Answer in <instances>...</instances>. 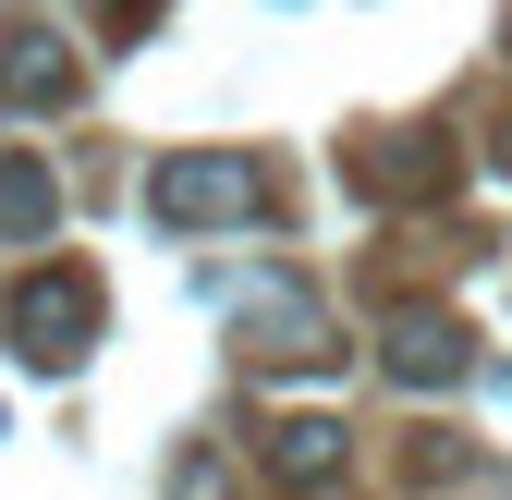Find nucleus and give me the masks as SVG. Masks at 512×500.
Returning <instances> with one entry per match:
<instances>
[{
	"label": "nucleus",
	"instance_id": "obj_1",
	"mask_svg": "<svg viewBox=\"0 0 512 500\" xmlns=\"http://www.w3.org/2000/svg\"><path fill=\"white\" fill-rule=\"evenodd\" d=\"M232 354L269 366V379H317V366H342V330H330V305H317V281L256 269L232 293Z\"/></svg>",
	"mask_w": 512,
	"mask_h": 500
},
{
	"label": "nucleus",
	"instance_id": "obj_2",
	"mask_svg": "<svg viewBox=\"0 0 512 500\" xmlns=\"http://www.w3.org/2000/svg\"><path fill=\"white\" fill-rule=\"evenodd\" d=\"M256 208H269V171L244 147H171L147 171V220L159 232H244Z\"/></svg>",
	"mask_w": 512,
	"mask_h": 500
},
{
	"label": "nucleus",
	"instance_id": "obj_3",
	"mask_svg": "<svg viewBox=\"0 0 512 500\" xmlns=\"http://www.w3.org/2000/svg\"><path fill=\"white\" fill-rule=\"evenodd\" d=\"M342 183L366 208H439L464 183V135L452 122H391V135H354L342 147Z\"/></svg>",
	"mask_w": 512,
	"mask_h": 500
},
{
	"label": "nucleus",
	"instance_id": "obj_4",
	"mask_svg": "<svg viewBox=\"0 0 512 500\" xmlns=\"http://www.w3.org/2000/svg\"><path fill=\"white\" fill-rule=\"evenodd\" d=\"M0 330H13V354L25 366H49V379H74V366L98 354V269H25L13 281V305H0Z\"/></svg>",
	"mask_w": 512,
	"mask_h": 500
},
{
	"label": "nucleus",
	"instance_id": "obj_5",
	"mask_svg": "<svg viewBox=\"0 0 512 500\" xmlns=\"http://www.w3.org/2000/svg\"><path fill=\"white\" fill-rule=\"evenodd\" d=\"M74 86H86L74 37H61V25H37V13H0V110H61Z\"/></svg>",
	"mask_w": 512,
	"mask_h": 500
},
{
	"label": "nucleus",
	"instance_id": "obj_6",
	"mask_svg": "<svg viewBox=\"0 0 512 500\" xmlns=\"http://www.w3.org/2000/svg\"><path fill=\"white\" fill-rule=\"evenodd\" d=\"M378 366H391L403 391H452L464 366H476V342H464V318H439V305H403L391 342H378Z\"/></svg>",
	"mask_w": 512,
	"mask_h": 500
},
{
	"label": "nucleus",
	"instance_id": "obj_7",
	"mask_svg": "<svg viewBox=\"0 0 512 500\" xmlns=\"http://www.w3.org/2000/svg\"><path fill=\"white\" fill-rule=\"evenodd\" d=\"M256 452H269V476H281V488H305V500H317V488L342 476V452H354V440H342V415H281Z\"/></svg>",
	"mask_w": 512,
	"mask_h": 500
},
{
	"label": "nucleus",
	"instance_id": "obj_8",
	"mask_svg": "<svg viewBox=\"0 0 512 500\" xmlns=\"http://www.w3.org/2000/svg\"><path fill=\"white\" fill-rule=\"evenodd\" d=\"M49 220H61V171L37 147H0V232H13V244H49Z\"/></svg>",
	"mask_w": 512,
	"mask_h": 500
}]
</instances>
